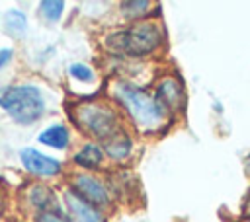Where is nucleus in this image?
Returning a JSON list of instances; mask_svg holds the SVG:
<instances>
[{
	"mask_svg": "<svg viewBox=\"0 0 250 222\" xmlns=\"http://www.w3.org/2000/svg\"><path fill=\"white\" fill-rule=\"evenodd\" d=\"M107 92L113 105L121 111L123 119H127L137 134L158 136L170 129L174 117L160 107L152 92H148L146 88L135 84L129 78L117 76L109 80Z\"/></svg>",
	"mask_w": 250,
	"mask_h": 222,
	"instance_id": "f257e3e1",
	"label": "nucleus"
},
{
	"mask_svg": "<svg viewBox=\"0 0 250 222\" xmlns=\"http://www.w3.org/2000/svg\"><path fill=\"white\" fill-rule=\"evenodd\" d=\"M100 45L105 55L113 58H146L160 53L166 45V31L160 19L148 18L141 21H131L125 27L107 31Z\"/></svg>",
	"mask_w": 250,
	"mask_h": 222,
	"instance_id": "f03ea898",
	"label": "nucleus"
},
{
	"mask_svg": "<svg viewBox=\"0 0 250 222\" xmlns=\"http://www.w3.org/2000/svg\"><path fill=\"white\" fill-rule=\"evenodd\" d=\"M66 115L72 125L90 140L104 142L125 129L121 111L111 99L88 97L66 105Z\"/></svg>",
	"mask_w": 250,
	"mask_h": 222,
	"instance_id": "7ed1b4c3",
	"label": "nucleus"
},
{
	"mask_svg": "<svg viewBox=\"0 0 250 222\" xmlns=\"http://www.w3.org/2000/svg\"><path fill=\"white\" fill-rule=\"evenodd\" d=\"M0 109L18 125H33L43 117L47 103L37 86L10 84L0 88Z\"/></svg>",
	"mask_w": 250,
	"mask_h": 222,
	"instance_id": "20e7f679",
	"label": "nucleus"
},
{
	"mask_svg": "<svg viewBox=\"0 0 250 222\" xmlns=\"http://www.w3.org/2000/svg\"><path fill=\"white\" fill-rule=\"evenodd\" d=\"M150 92H152L154 99L160 103V107L168 115L176 117L178 113H182L186 109V101H188L186 88H184L182 78L176 72H164V74H160L154 80Z\"/></svg>",
	"mask_w": 250,
	"mask_h": 222,
	"instance_id": "39448f33",
	"label": "nucleus"
},
{
	"mask_svg": "<svg viewBox=\"0 0 250 222\" xmlns=\"http://www.w3.org/2000/svg\"><path fill=\"white\" fill-rule=\"evenodd\" d=\"M68 187L102 210H105L107 206L113 204V193L109 189V183L96 173L74 171L68 179Z\"/></svg>",
	"mask_w": 250,
	"mask_h": 222,
	"instance_id": "423d86ee",
	"label": "nucleus"
},
{
	"mask_svg": "<svg viewBox=\"0 0 250 222\" xmlns=\"http://www.w3.org/2000/svg\"><path fill=\"white\" fill-rule=\"evenodd\" d=\"M62 206H64V216L68 222H107L105 210L94 206L86 199H82L76 191H72L68 185L62 189Z\"/></svg>",
	"mask_w": 250,
	"mask_h": 222,
	"instance_id": "0eeeda50",
	"label": "nucleus"
},
{
	"mask_svg": "<svg viewBox=\"0 0 250 222\" xmlns=\"http://www.w3.org/2000/svg\"><path fill=\"white\" fill-rule=\"evenodd\" d=\"M20 160H21V166L27 173L35 175V177H45V179H51V177H57L62 173V164L53 158V156H47L43 152H39L37 148H21L20 152Z\"/></svg>",
	"mask_w": 250,
	"mask_h": 222,
	"instance_id": "6e6552de",
	"label": "nucleus"
},
{
	"mask_svg": "<svg viewBox=\"0 0 250 222\" xmlns=\"http://www.w3.org/2000/svg\"><path fill=\"white\" fill-rule=\"evenodd\" d=\"M21 199L25 201V204L31 210H35V216L41 214V212L61 210V204H59V199H57L55 191L45 183H29L23 189Z\"/></svg>",
	"mask_w": 250,
	"mask_h": 222,
	"instance_id": "1a4fd4ad",
	"label": "nucleus"
},
{
	"mask_svg": "<svg viewBox=\"0 0 250 222\" xmlns=\"http://www.w3.org/2000/svg\"><path fill=\"white\" fill-rule=\"evenodd\" d=\"M104 160H105L104 148L100 142H94V140L84 142L80 148H76V152L70 158V162L80 171H88V173H96L104 166Z\"/></svg>",
	"mask_w": 250,
	"mask_h": 222,
	"instance_id": "9d476101",
	"label": "nucleus"
},
{
	"mask_svg": "<svg viewBox=\"0 0 250 222\" xmlns=\"http://www.w3.org/2000/svg\"><path fill=\"white\" fill-rule=\"evenodd\" d=\"M102 148H104V154L105 158H109L111 162L115 164H125L129 162V158L133 156V138L129 136V132L123 129L119 130L117 134H113L111 138L104 140L102 142Z\"/></svg>",
	"mask_w": 250,
	"mask_h": 222,
	"instance_id": "9b49d317",
	"label": "nucleus"
},
{
	"mask_svg": "<svg viewBox=\"0 0 250 222\" xmlns=\"http://www.w3.org/2000/svg\"><path fill=\"white\" fill-rule=\"evenodd\" d=\"M37 140L43 146H49V148H55V150H66L70 146V129L64 123L49 125L47 129H43L37 134Z\"/></svg>",
	"mask_w": 250,
	"mask_h": 222,
	"instance_id": "f8f14e48",
	"label": "nucleus"
},
{
	"mask_svg": "<svg viewBox=\"0 0 250 222\" xmlns=\"http://www.w3.org/2000/svg\"><path fill=\"white\" fill-rule=\"evenodd\" d=\"M152 8H158V4L150 2V0H127L119 4V12L125 19L131 21H141V19H148L152 16Z\"/></svg>",
	"mask_w": 250,
	"mask_h": 222,
	"instance_id": "ddd939ff",
	"label": "nucleus"
},
{
	"mask_svg": "<svg viewBox=\"0 0 250 222\" xmlns=\"http://www.w3.org/2000/svg\"><path fill=\"white\" fill-rule=\"evenodd\" d=\"M4 27L12 37H23L27 33V16L21 10H8L4 14Z\"/></svg>",
	"mask_w": 250,
	"mask_h": 222,
	"instance_id": "4468645a",
	"label": "nucleus"
},
{
	"mask_svg": "<svg viewBox=\"0 0 250 222\" xmlns=\"http://www.w3.org/2000/svg\"><path fill=\"white\" fill-rule=\"evenodd\" d=\"M68 76L76 82V84H94L98 74L92 66H88L86 62H72L68 68H66Z\"/></svg>",
	"mask_w": 250,
	"mask_h": 222,
	"instance_id": "2eb2a0df",
	"label": "nucleus"
},
{
	"mask_svg": "<svg viewBox=\"0 0 250 222\" xmlns=\"http://www.w3.org/2000/svg\"><path fill=\"white\" fill-rule=\"evenodd\" d=\"M64 12V2L62 0H43L39 4V14L43 16L45 21H59Z\"/></svg>",
	"mask_w": 250,
	"mask_h": 222,
	"instance_id": "dca6fc26",
	"label": "nucleus"
},
{
	"mask_svg": "<svg viewBox=\"0 0 250 222\" xmlns=\"http://www.w3.org/2000/svg\"><path fill=\"white\" fill-rule=\"evenodd\" d=\"M35 222H68L62 210H53V212H41L35 216Z\"/></svg>",
	"mask_w": 250,
	"mask_h": 222,
	"instance_id": "f3484780",
	"label": "nucleus"
},
{
	"mask_svg": "<svg viewBox=\"0 0 250 222\" xmlns=\"http://www.w3.org/2000/svg\"><path fill=\"white\" fill-rule=\"evenodd\" d=\"M12 56H14V51H12L10 47L0 49V70H2L6 64H10V62H12Z\"/></svg>",
	"mask_w": 250,
	"mask_h": 222,
	"instance_id": "a211bd4d",
	"label": "nucleus"
},
{
	"mask_svg": "<svg viewBox=\"0 0 250 222\" xmlns=\"http://www.w3.org/2000/svg\"><path fill=\"white\" fill-rule=\"evenodd\" d=\"M242 214H244L246 218H250V193L246 195V201H244V204H242Z\"/></svg>",
	"mask_w": 250,
	"mask_h": 222,
	"instance_id": "6ab92c4d",
	"label": "nucleus"
},
{
	"mask_svg": "<svg viewBox=\"0 0 250 222\" xmlns=\"http://www.w3.org/2000/svg\"><path fill=\"white\" fill-rule=\"evenodd\" d=\"M244 169H246V175L250 177V156L244 160Z\"/></svg>",
	"mask_w": 250,
	"mask_h": 222,
	"instance_id": "aec40b11",
	"label": "nucleus"
},
{
	"mask_svg": "<svg viewBox=\"0 0 250 222\" xmlns=\"http://www.w3.org/2000/svg\"><path fill=\"white\" fill-rule=\"evenodd\" d=\"M238 222H250V218H242V220H238Z\"/></svg>",
	"mask_w": 250,
	"mask_h": 222,
	"instance_id": "412c9836",
	"label": "nucleus"
}]
</instances>
